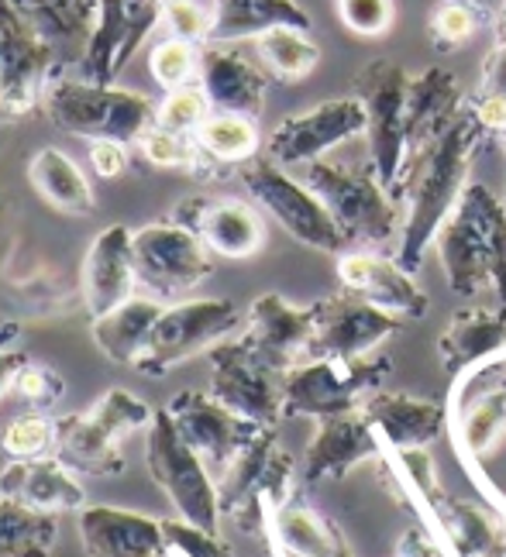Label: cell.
Returning <instances> with one entry per match:
<instances>
[{
  "label": "cell",
  "instance_id": "11",
  "mask_svg": "<svg viewBox=\"0 0 506 557\" xmlns=\"http://www.w3.org/2000/svg\"><path fill=\"white\" fill-rule=\"evenodd\" d=\"M52 76L55 46L11 0H0V121L25 117L41 107Z\"/></svg>",
  "mask_w": 506,
  "mask_h": 557
},
{
  "label": "cell",
  "instance_id": "23",
  "mask_svg": "<svg viewBox=\"0 0 506 557\" xmlns=\"http://www.w3.org/2000/svg\"><path fill=\"white\" fill-rule=\"evenodd\" d=\"M132 234L135 231L124 224H111L90 242L87 259H83V304L94 320L121 307L138 289Z\"/></svg>",
  "mask_w": 506,
  "mask_h": 557
},
{
  "label": "cell",
  "instance_id": "16",
  "mask_svg": "<svg viewBox=\"0 0 506 557\" xmlns=\"http://www.w3.org/2000/svg\"><path fill=\"white\" fill-rule=\"evenodd\" d=\"M366 107L358 97L324 100L313 111L293 114L276 124V132L266 141V159L283 169H300L307 162L324 159L331 148L366 132Z\"/></svg>",
  "mask_w": 506,
  "mask_h": 557
},
{
  "label": "cell",
  "instance_id": "42",
  "mask_svg": "<svg viewBox=\"0 0 506 557\" xmlns=\"http://www.w3.org/2000/svg\"><path fill=\"white\" fill-rule=\"evenodd\" d=\"M337 14L348 32L375 38L393 25V0H337Z\"/></svg>",
  "mask_w": 506,
  "mask_h": 557
},
{
  "label": "cell",
  "instance_id": "19",
  "mask_svg": "<svg viewBox=\"0 0 506 557\" xmlns=\"http://www.w3.org/2000/svg\"><path fill=\"white\" fill-rule=\"evenodd\" d=\"M169 221L189 227L210 248V255H221L231 262L251 259L266 242L259 210L231 197H186L176 203Z\"/></svg>",
  "mask_w": 506,
  "mask_h": 557
},
{
  "label": "cell",
  "instance_id": "40",
  "mask_svg": "<svg viewBox=\"0 0 506 557\" xmlns=\"http://www.w3.org/2000/svg\"><path fill=\"white\" fill-rule=\"evenodd\" d=\"M162 530L173 557H235L214 530H203L189 520H162Z\"/></svg>",
  "mask_w": 506,
  "mask_h": 557
},
{
  "label": "cell",
  "instance_id": "6",
  "mask_svg": "<svg viewBox=\"0 0 506 557\" xmlns=\"http://www.w3.org/2000/svg\"><path fill=\"white\" fill-rule=\"evenodd\" d=\"M393 372L390 358H310L283 372V417H337L362 410Z\"/></svg>",
  "mask_w": 506,
  "mask_h": 557
},
{
  "label": "cell",
  "instance_id": "37",
  "mask_svg": "<svg viewBox=\"0 0 506 557\" xmlns=\"http://www.w3.org/2000/svg\"><path fill=\"white\" fill-rule=\"evenodd\" d=\"M210 117V100L203 94V87L197 83H186L180 90H169L165 100L159 103V117L156 124L165 127V132L176 135H197V127Z\"/></svg>",
  "mask_w": 506,
  "mask_h": 557
},
{
  "label": "cell",
  "instance_id": "28",
  "mask_svg": "<svg viewBox=\"0 0 506 557\" xmlns=\"http://www.w3.org/2000/svg\"><path fill=\"white\" fill-rule=\"evenodd\" d=\"M458 83L445 70H428L407 90V162L458 117Z\"/></svg>",
  "mask_w": 506,
  "mask_h": 557
},
{
  "label": "cell",
  "instance_id": "18",
  "mask_svg": "<svg viewBox=\"0 0 506 557\" xmlns=\"http://www.w3.org/2000/svg\"><path fill=\"white\" fill-rule=\"evenodd\" d=\"M245 348L272 372H289L310 358L313 307H293L280 293H262L248 307V327L242 334Z\"/></svg>",
  "mask_w": 506,
  "mask_h": 557
},
{
  "label": "cell",
  "instance_id": "44",
  "mask_svg": "<svg viewBox=\"0 0 506 557\" xmlns=\"http://www.w3.org/2000/svg\"><path fill=\"white\" fill-rule=\"evenodd\" d=\"M128 148L124 141H90V165L100 180H118L128 173Z\"/></svg>",
  "mask_w": 506,
  "mask_h": 557
},
{
  "label": "cell",
  "instance_id": "36",
  "mask_svg": "<svg viewBox=\"0 0 506 557\" xmlns=\"http://www.w3.org/2000/svg\"><path fill=\"white\" fill-rule=\"evenodd\" d=\"M149 70L165 94L180 90L186 83H194V76L200 73V46H194V41H186V38H165L152 49Z\"/></svg>",
  "mask_w": 506,
  "mask_h": 557
},
{
  "label": "cell",
  "instance_id": "39",
  "mask_svg": "<svg viewBox=\"0 0 506 557\" xmlns=\"http://www.w3.org/2000/svg\"><path fill=\"white\" fill-rule=\"evenodd\" d=\"M14 396H21V403L28 406V410L35 413H52L55 403L66 396V382H62V375L55 369H46V366H35V361H28L25 369H21V375L14 379Z\"/></svg>",
  "mask_w": 506,
  "mask_h": 557
},
{
  "label": "cell",
  "instance_id": "17",
  "mask_svg": "<svg viewBox=\"0 0 506 557\" xmlns=\"http://www.w3.org/2000/svg\"><path fill=\"white\" fill-rule=\"evenodd\" d=\"M399 324L404 320L379 310L366 296H358L351 289L334 293L313 307L310 358H362L383 337L399 331Z\"/></svg>",
  "mask_w": 506,
  "mask_h": 557
},
{
  "label": "cell",
  "instance_id": "38",
  "mask_svg": "<svg viewBox=\"0 0 506 557\" xmlns=\"http://www.w3.org/2000/svg\"><path fill=\"white\" fill-rule=\"evenodd\" d=\"M141 156L149 159L159 169H200V162H210L200 145L194 141V135H176V132H165V127H152L149 135L138 141Z\"/></svg>",
  "mask_w": 506,
  "mask_h": 557
},
{
  "label": "cell",
  "instance_id": "33",
  "mask_svg": "<svg viewBox=\"0 0 506 557\" xmlns=\"http://www.w3.org/2000/svg\"><path fill=\"white\" fill-rule=\"evenodd\" d=\"M194 141L200 145V152L210 162H227V165H242L248 159H256L259 152V132L256 121L242 117V114H210L200 127Z\"/></svg>",
  "mask_w": 506,
  "mask_h": 557
},
{
  "label": "cell",
  "instance_id": "13",
  "mask_svg": "<svg viewBox=\"0 0 506 557\" xmlns=\"http://www.w3.org/2000/svg\"><path fill=\"white\" fill-rule=\"evenodd\" d=\"M358 100L366 107V135L372 145V165L375 176L386 189L399 180L407 165V73L393 62L379 59L355 79Z\"/></svg>",
  "mask_w": 506,
  "mask_h": 557
},
{
  "label": "cell",
  "instance_id": "8",
  "mask_svg": "<svg viewBox=\"0 0 506 557\" xmlns=\"http://www.w3.org/2000/svg\"><path fill=\"white\" fill-rule=\"evenodd\" d=\"M238 327H242V313L231 299H183V304H165L132 369H138L149 379H162L173 369H180L183 361L218 348Z\"/></svg>",
  "mask_w": 506,
  "mask_h": 557
},
{
  "label": "cell",
  "instance_id": "47",
  "mask_svg": "<svg viewBox=\"0 0 506 557\" xmlns=\"http://www.w3.org/2000/svg\"><path fill=\"white\" fill-rule=\"evenodd\" d=\"M476 117L482 124V132H499L506 135V97H482L476 107Z\"/></svg>",
  "mask_w": 506,
  "mask_h": 557
},
{
  "label": "cell",
  "instance_id": "24",
  "mask_svg": "<svg viewBox=\"0 0 506 557\" xmlns=\"http://www.w3.org/2000/svg\"><path fill=\"white\" fill-rule=\"evenodd\" d=\"M342 286L366 296L369 304L399 320H417L428 313V296L420 289L404 262H386L369 251H348L337 262Z\"/></svg>",
  "mask_w": 506,
  "mask_h": 557
},
{
  "label": "cell",
  "instance_id": "21",
  "mask_svg": "<svg viewBox=\"0 0 506 557\" xmlns=\"http://www.w3.org/2000/svg\"><path fill=\"white\" fill-rule=\"evenodd\" d=\"M383 451L386 447L362 410L324 417L318 420V434L307 444L304 482L318 485V482L345 479L355 465H362L366 458H383Z\"/></svg>",
  "mask_w": 506,
  "mask_h": 557
},
{
  "label": "cell",
  "instance_id": "3",
  "mask_svg": "<svg viewBox=\"0 0 506 557\" xmlns=\"http://www.w3.org/2000/svg\"><path fill=\"white\" fill-rule=\"evenodd\" d=\"M448 283L472 296L486 278L506 304V213L486 186H466L452 218L437 231Z\"/></svg>",
  "mask_w": 506,
  "mask_h": 557
},
{
  "label": "cell",
  "instance_id": "10",
  "mask_svg": "<svg viewBox=\"0 0 506 557\" xmlns=\"http://www.w3.org/2000/svg\"><path fill=\"white\" fill-rule=\"evenodd\" d=\"M300 169H304L300 180L318 193L348 242H366V245L390 242L396 218L386 200V186L379 183V176H366L355 165H342L331 159L307 162Z\"/></svg>",
  "mask_w": 506,
  "mask_h": 557
},
{
  "label": "cell",
  "instance_id": "7",
  "mask_svg": "<svg viewBox=\"0 0 506 557\" xmlns=\"http://www.w3.org/2000/svg\"><path fill=\"white\" fill-rule=\"evenodd\" d=\"M145 465H149L152 482L165 492L180 520H189L203 530L221 527V496L218 479L207 461L183 441L173 417L159 410L152 423L145 426Z\"/></svg>",
  "mask_w": 506,
  "mask_h": 557
},
{
  "label": "cell",
  "instance_id": "34",
  "mask_svg": "<svg viewBox=\"0 0 506 557\" xmlns=\"http://www.w3.org/2000/svg\"><path fill=\"white\" fill-rule=\"evenodd\" d=\"M256 52L269 73L280 79H304L313 66H318L321 49L318 41L307 35V28H269L256 38Z\"/></svg>",
  "mask_w": 506,
  "mask_h": 557
},
{
  "label": "cell",
  "instance_id": "46",
  "mask_svg": "<svg viewBox=\"0 0 506 557\" xmlns=\"http://www.w3.org/2000/svg\"><path fill=\"white\" fill-rule=\"evenodd\" d=\"M28 351L21 348H0V399H4L14 389V379L21 375V369L28 366Z\"/></svg>",
  "mask_w": 506,
  "mask_h": 557
},
{
  "label": "cell",
  "instance_id": "12",
  "mask_svg": "<svg viewBox=\"0 0 506 557\" xmlns=\"http://www.w3.org/2000/svg\"><path fill=\"white\" fill-rule=\"evenodd\" d=\"M135 275L145 296H156L162 304H173L183 293L197 289L203 278L214 272L210 265V248L194 231L162 221L132 234Z\"/></svg>",
  "mask_w": 506,
  "mask_h": 557
},
{
  "label": "cell",
  "instance_id": "43",
  "mask_svg": "<svg viewBox=\"0 0 506 557\" xmlns=\"http://www.w3.org/2000/svg\"><path fill=\"white\" fill-rule=\"evenodd\" d=\"M162 21H165V28L173 32V38H186V41H194V46H207L214 14L203 11L197 0H176V4H169L162 11Z\"/></svg>",
  "mask_w": 506,
  "mask_h": 557
},
{
  "label": "cell",
  "instance_id": "20",
  "mask_svg": "<svg viewBox=\"0 0 506 557\" xmlns=\"http://www.w3.org/2000/svg\"><path fill=\"white\" fill-rule=\"evenodd\" d=\"M200 87L221 114H242L256 121L266 107L269 76L256 66L235 41H207L200 46Z\"/></svg>",
  "mask_w": 506,
  "mask_h": 557
},
{
  "label": "cell",
  "instance_id": "1",
  "mask_svg": "<svg viewBox=\"0 0 506 557\" xmlns=\"http://www.w3.org/2000/svg\"><path fill=\"white\" fill-rule=\"evenodd\" d=\"M482 124L476 114H458L445 132H441L424 152H417L407 165L404 193L410 197L407 224H404V248H399V262L410 272L417 269L420 255L428 242L437 238L441 224L452 218L461 193H466V169L479 145ZM399 173V176H404Z\"/></svg>",
  "mask_w": 506,
  "mask_h": 557
},
{
  "label": "cell",
  "instance_id": "9",
  "mask_svg": "<svg viewBox=\"0 0 506 557\" xmlns=\"http://www.w3.org/2000/svg\"><path fill=\"white\" fill-rule=\"evenodd\" d=\"M242 183L248 189V197L262 210H269L283 231H289V238H297L300 245H310L328 255L345 251L348 238L331 218V210L321 203L318 193L304 180L289 176L283 165H276L266 156H256L242 162Z\"/></svg>",
  "mask_w": 506,
  "mask_h": 557
},
{
  "label": "cell",
  "instance_id": "48",
  "mask_svg": "<svg viewBox=\"0 0 506 557\" xmlns=\"http://www.w3.org/2000/svg\"><path fill=\"white\" fill-rule=\"evenodd\" d=\"M496 32H499L496 38H506V0H503V8H499V28Z\"/></svg>",
  "mask_w": 506,
  "mask_h": 557
},
{
  "label": "cell",
  "instance_id": "45",
  "mask_svg": "<svg viewBox=\"0 0 506 557\" xmlns=\"http://www.w3.org/2000/svg\"><path fill=\"white\" fill-rule=\"evenodd\" d=\"M399 557H452V550L428 523H414L404 537H399Z\"/></svg>",
  "mask_w": 506,
  "mask_h": 557
},
{
  "label": "cell",
  "instance_id": "14",
  "mask_svg": "<svg viewBox=\"0 0 506 557\" xmlns=\"http://www.w3.org/2000/svg\"><path fill=\"white\" fill-rule=\"evenodd\" d=\"M210 358V396L221 399L262 426H276L283 420V375L245 348V341H221L207 351Z\"/></svg>",
  "mask_w": 506,
  "mask_h": 557
},
{
  "label": "cell",
  "instance_id": "35",
  "mask_svg": "<svg viewBox=\"0 0 506 557\" xmlns=\"http://www.w3.org/2000/svg\"><path fill=\"white\" fill-rule=\"evenodd\" d=\"M55 441H59V420L49 413H35L28 410L25 417H14L4 434H0V447L11 458H46L55 455Z\"/></svg>",
  "mask_w": 506,
  "mask_h": 557
},
{
  "label": "cell",
  "instance_id": "25",
  "mask_svg": "<svg viewBox=\"0 0 506 557\" xmlns=\"http://www.w3.org/2000/svg\"><path fill=\"white\" fill-rule=\"evenodd\" d=\"M0 496L41 512H55V517L87 506V492H83L76 471L55 455L11 458V465L0 471Z\"/></svg>",
  "mask_w": 506,
  "mask_h": 557
},
{
  "label": "cell",
  "instance_id": "30",
  "mask_svg": "<svg viewBox=\"0 0 506 557\" xmlns=\"http://www.w3.org/2000/svg\"><path fill=\"white\" fill-rule=\"evenodd\" d=\"M28 180L41 200L70 218H90L97 207V193L87 173L62 148H38L28 162Z\"/></svg>",
  "mask_w": 506,
  "mask_h": 557
},
{
  "label": "cell",
  "instance_id": "27",
  "mask_svg": "<svg viewBox=\"0 0 506 557\" xmlns=\"http://www.w3.org/2000/svg\"><path fill=\"white\" fill-rule=\"evenodd\" d=\"M506 348V310L503 307H469L452 317L437 341L441 366L448 372H466Z\"/></svg>",
  "mask_w": 506,
  "mask_h": 557
},
{
  "label": "cell",
  "instance_id": "41",
  "mask_svg": "<svg viewBox=\"0 0 506 557\" xmlns=\"http://www.w3.org/2000/svg\"><path fill=\"white\" fill-rule=\"evenodd\" d=\"M479 21L469 0H441L431 14V35L437 41V49H455L466 46V41L476 35Z\"/></svg>",
  "mask_w": 506,
  "mask_h": 557
},
{
  "label": "cell",
  "instance_id": "15",
  "mask_svg": "<svg viewBox=\"0 0 506 557\" xmlns=\"http://www.w3.org/2000/svg\"><path fill=\"white\" fill-rule=\"evenodd\" d=\"M165 413L173 417L183 441L207 461L210 471H214V479L262 431V423L227 410L221 399H214L210 393H200V389L176 393L173 399H169Z\"/></svg>",
  "mask_w": 506,
  "mask_h": 557
},
{
  "label": "cell",
  "instance_id": "5",
  "mask_svg": "<svg viewBox=\"0 0 506 557\" xmlns=\"http://www.w3.org/2000/svg\"><path fill=\"white\" fill-rule=\"evenodd\" d=\"M152 417L156 410H149V403H141L135 393L108 389L87 413L59 420L55 458L66 461L73 471H83V475H124L128 461H124L121 441L132 437L135 431H145Z\"/></svg>",
  "mask_w": 506,
  "mask_h": 557
},
{
  "label": "cell",
  "instance_id": "32",
  "mask_svg": "<svg viewBox=\"0 0 506 557\" xmlns=\"http://www.w3.org/2000/svg\"><path fill=\"white\" fill-rule=\"evenodd\" d=\"M55 541V512H41L0 496V557H52Z\"/></svg>",
  "mask_w": 506,
  "mask_h": 557
},
{
  "label": "cell",
  "instance_id": "4",
  "mask_svg": "<svg viewBox=\"0 0 506 557\" xmlns=\"http://www.w3.org/2000/svg\"><path fill=\"white\" fill-rule=\"evenodd\" d=\"M293 485H297V465L280 444L276 426H262L259 437L218 475L221 517L245 533H262L293 499Z\"/></svg>",
  "mask_w": 506,
  "mask_h": 557
},
{
  "label": "cell",
  "instance_id": "22",
  "mask_svg": "<svg viewBox=\"0 0 506 557\" xmlns=\"http://www.w3.org/2000/svg\"><path fill=\"white\" fill-rule=\"evenodd\" d=\"M79 541L90 557H173L162 520L121 506H83Z\"/></svg>",
  "mask_w": 506,
  "mask_h": 557
},
{
  "label": "cell",
  "instance_id": "2",
  "mask_svg": "<svg viewBox=\"0 0 506 557\" xmlns=\"http://www.w3.org/2000/svg\"><path fill=\"white\" fill-rule=\"evenodd\" d=\"M49 121L59 132L87 141L138 145L156 127L159 103L138 90H121L114 83H94L83 76H52L46 90Z\"/></svg>",
  "mask_w": 506,
  "mask_h": 557
},
{
  "label": "cell",
  "instance_id": "31",
  "mask_svg": "<svg viewBox=\"0 0 506 557\" xmlns=\"http://www.w3.org/2000/svg\"><path fill=\"white\" fill-rule=\"evenodd\" d=\"M214 21H210V41H242L259 38L269 28H307L310 17L297 0H214Z\"/></svg>",
  "mask_w": 506,
  "mask_h": 557
},
{
  "label": "cell",
  "instance_id": "26",
  "mask_svg": "<svg viewBox=\"0 0 506 557\" xmlns=\"http://www.w3.org/2000/svg\"><path fill=\"white\" fill-rule=\"evenodd\" d=\"M362 413L375 426L386 451H410V447H428L448 426V403L417 399L407 393H383L366 399Z\"/></svg>",
  "mask_w": 506,
  "mask_h": 557
},
{
  "label": "cell",
  "instance_id": "29",
  "mask_svg": "<svg viewBox=\"0 0 506 557\" xmlns=\"http://www.w3.org/2000/svg\"><path fill=\"white\" fill-rule=\"evenodd\" d=\"M162 299L156 296H132L124 299L121 307H114L111 313H103L94 320V345L103 351V358H111L114 366H135L145 341H149L156 320L162 313Z\"/></svg>",
  "mask_w": 506,
  "mask_h": 557
}]
</instances>
